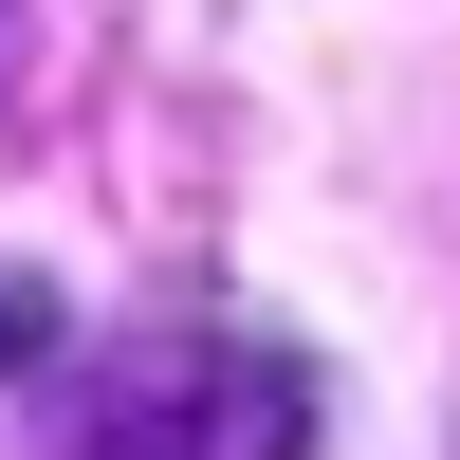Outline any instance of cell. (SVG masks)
Segmentation results:
<instances>
[{"label":"cell","instance_id":"6da1fadb","mask_svg":"<svg viewBox=\"0 0 460 460\" xmlns=\"http://www.w3.org/2000/svg\"><path fill=\"white\" fill-rule=\"evenodd\" d=\"M37 460H314V368L277 332H111Z\"/></svg>","mask_w":460,"mask_h":460}]
</instances>
